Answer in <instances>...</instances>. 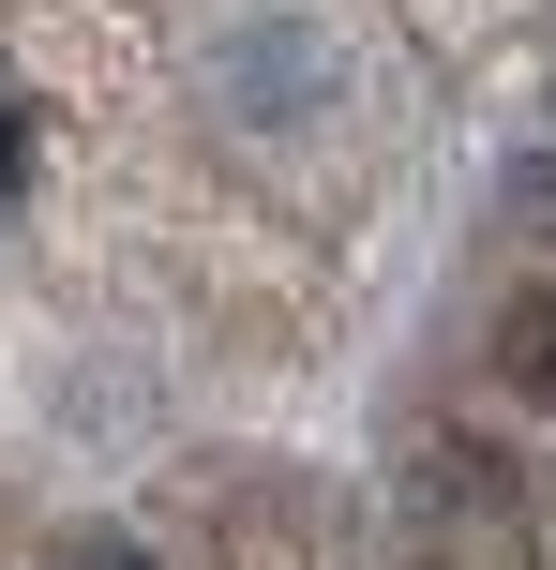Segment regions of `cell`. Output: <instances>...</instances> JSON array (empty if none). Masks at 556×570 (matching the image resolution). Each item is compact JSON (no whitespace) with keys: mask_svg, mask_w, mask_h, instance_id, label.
<instances>
[{"mask_svg":"<svg viewBox=\"0 0 556 570\" xmlns=\"http://www.w3.org/2000/svg\"><path fill=\"white\" fill-rule=\"evenodd\" d=\"M211 90H226L241 136H301V120H331V90H347V60H331L316 16H226V46H211Z\"/></svg>","mask_w":556,"mask_h":570,"instance_id":"cell-1","label":"cell"},{"mask_svg":"<svg viewBox=\"0 0 556 570\" xmlns=\"http://www.w3.org/2000/svg\"><path fill=\"white\" fill-rule=\"evenodd\" d=\"M497 375L527 405H556V301H511V331H497Z\"/></svg>","mask_w":556,"mask_h":570,"instance_id":"cell-2","label":"cell"},{"mask_svg":"<svg viewBox=\"0 0 556 570\" xmlns=\"http://www.w3.org/2000/svg\"><path fill=\"white\" fill-rule=\"evenodd\" d=\"M60 570H150L136 541H76V556H60Z\"/></svg>","mask_w":556,"mask_h":570,"instance_id":"cell-3","label":"cell"},{"mask_svg":"<svg viewBox=\"0 0 556 570\" xmlns=\"http://www.w3.org/2000/svg\"><path fill=\"white\" fill-rule=\"evenodd\" d=\"M16 150H30V120H16V106H0V196H16Z\"/></svg>","mask_w":556,"mask_h":570,"instance_id":"cell-4","label":"cell"}]
</instances>
